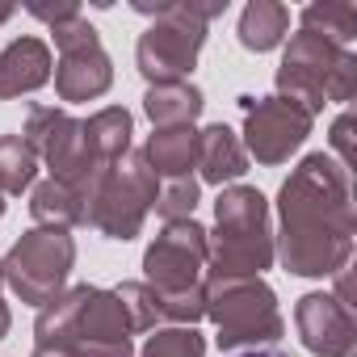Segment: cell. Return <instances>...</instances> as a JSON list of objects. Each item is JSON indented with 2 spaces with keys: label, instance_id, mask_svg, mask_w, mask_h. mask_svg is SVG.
<instances>
[{
  "label": "cell",
  "instance_id": "6da1fadb",
  "mask_svg": "<svg viewBox=\"0 0 357 357\" xmlns=\"http://www.w3.org/2000/svg\"><path fill=\"white\" fill-rule=\"evenodd\" d=\"M282 261L303 278L340 273L353 248L349 172L315 151L282 185Z\"/></svg>",
  "mask_w": 357,
  "mask_h": 357
},
{
  "label": "cell",
  "instance_id": "7a4b0ae2",
  "mask_svg": "<svg viewBox=\"0 0 357 357\" xmlns=\"http://www.w3.org/2000/svg\"><path fill=\"white\" fill-rule=\"evenodd\" d=\"M38 344H59L76 357H135L130 349V319L114 290L76 286L68 294H55L38 324Z\"/></svg>",
  "mask_w": 357,
  "mask_h": 357
},
{
  "label": "cell",
  "instance_id": "3957f363",
  "mask_svg": "<svg viewBox=\"0 0 357 357\" xmlns=\"http://www.w3.org/2000/svg\"><path fill=\"white\" fill-rule=\"evenodd\" d=\"M135 9L155 17V26L135 47L139 72L151 84H176L194 72L198 51L206 43V22L227 9V0H215V5H194V0H160V5H151V0H135Z\"/></svg>",
  "mask_w": 357,
  "mask_h": 357
},
{
  "label": "cell",
  "instance_id": "277c9868",
  "mask_svg": "<svg viewBox=\"0 0 357 357\" xmlns=\"http://www.w3.org/2000/svg\"><path fill=\"white\" fill-rule=\"evenodd\" d=\"M219 236L206 240V261L215 265L211 278H257L273 261L269 240V206L257 190L236 185L223 190L215 202Z\"/></svg>",
  "mask_w": 357,
  "mask_h": 357
},
{
  "label": "cell",
  "instance_id": "5b68a950",
  "mask_svg": "<svg viewBox=\"0 0 357 357\" xmlns=\"http://www.w3.org/2000/svg\"><path fill=\"white\" fill-rule=\"evenodd\" d=\"M278 89L282 97L298 101L311 118L328 105V101H349L357 89V59L332 43H324L319 34L298 30L282 55L278 68Z\"/></svg>",
  "mask_w": 357,
  "mask_h": 357
},
{
  "label": "cell",
  "instance_id": "8992f818",
  "mask_svg": "<svg viewBox=\"0 0 357 357\" xmlns=\"http://www.w3.org/2000/svg\"><path fill=\"white\" fill-rule=\"evenodd\" d=\"M151 206H155V172L147 168L143 151H126L118 164L105 168L97 190L89 194L84 223L105 231L109 240H135Z\"/></svg>",
  "mask_w": 357,
  "mask_h": 357
},
{
  "label": "cell",
  "instance_id": "52a82bcc",
  "mask_svg": "<svg viewBox=\"0 0 357 357\" xmlns=\"http://www.w3.org/2000/svg\"><path fill=\"white\" fill-rule=\"evenodd\" d=\"M206 315L219 324V349H240V344H265L282 336V315L278 298L265 282L257 278H211L206 286Z\"/></svg>",
  "mask_w": 357,
  "mask_h": 357
},
{
  "label": "cell",
  "instance_id": "ba28073f",
  "mask_svg": "<svg viewBox=\"0 0 357 357\" xmlns=\"http://www.w3.org/2000/svg\"><path fill=\"white\" fill-rule=\"evenodd\" d=\"M22 139L34 147V155H43L51 164V181L68 185L80 202H89V194L97 190L105 168L89 155L76 118H68L63 109H51V105H34Z\"/></svg>",
  "mask_w": 357,
  "mask_h": 357
},
{
  "label": "cell",
  "instance_id": "9c48e42d",
  "mask_svg": "<svg viewBox=\"0 0 357 357\" xmlns=\"http://www.w3.org/2000/svg\"><path fill=\"white\" fill-rule=\"evenodd\" d=\"M72 261H76V244H72L68 231H59V227H34V231H26L9 248V257L0 261V265H5V282L17 290L22 303L47 307L59 294V286L68 282Z\"/></svg>",
  "mask_w": 357,
  "mask_h": 357
},
{
  "label": "cell",
  "instance_id": "30bf717a",
  "mask_svg": "<svg viewBox=\"0 0 357 357\" xmlns=\"http://www.w3.org/2000/svg\"><path fill=\"white\" fill-rule=\"evenodd\" d=\"M55 47H59V68H55V89L63 101H93L109 89L114 72L109 59L97 43V30L84 17H72L63 26H51Z\"/></svg>",
  "mask_w": 357,
  "mask_h": 357
},
{
  "label": "cell",
  "instance_id": "8fae6325",
  "mask_svg": "<svg viewBox=\"0 0 357 357\" xmlns=\"http://www.w3.org/2000/svg\"><path fill=\"white\" fill-rule=\"evenodd\" d=\"M147 286L155 294H176V290H194L202 286V269H206V231L194 219H176L164 223V231L151 240L147 257Z\"/></svg>",
  "mask_w": 357,
  "mask_h": 357
},
{
  "label": "cell",
  "instance_id": "7c38bea8",
  "mask_svg": "<svg viewBox=\"0 0 357 357\" xmlns=\"http://www.w3.org/2000/svg\"><path fill=\"white\" fill-rule=\"evenodd\" d=\"M244 135H248V151L261 160V164H282L290 160V151H298V143L311 135V114L290 101V97H265V101H244Z\"/></svg>",
  "mask_w": 357,
  "mask_h": 357
},
{
  "label": "cell",
  "instance_id": "4fadbf2b",
  "mask_svg": "<svg viewBox=\"0 0 357 357\" xmlns=\"http://www.w3.org/2000/svg\"><path fill=\"white\" fill-rule=\"evenodd\" d=\"M294 324H298V336H303V344L311 353H319V357H353L357 324H353L349 303H340L332 294H307L294 307Z\"/></svg>",
  "mask_w": 357,
  "mask_h": 357
},
{
  "label": "cell",
  "instance_id": "5bb4252c",
  "mask_svg": "<svg viewBox=\"0 0 357 357\" xmlns=\"http://www.w3.org/2000/svg\"><path fill=\"white\" fill-rule=\"evenodd\" d=\"M51 80V51L43 38H17L0 51V101L34 93Z\"/></svg>",
  "mask_w": 357,
  "mask_h": 357
},
{
  "label": "cell",
  "instance_id": "9a60e30c",
  "mask_svg": "<svg viewBox=\"0 0 357 357\" xmlns=\"http://www.w3.org/2000/svg\"><path fill=\"white\" fill-rule=\"evenodd\" d=\"M143 160L151 172L168 176V181H176V176H190V168L198 164V130L194 126H164L147 139L143 147Z\"/></svg>",
  "mask_w": 357,
  "mask_h": 357
},
{
  "label": "cell",
  "instance_id": "2e32d148",
  "mask_svg": "<svg viewBox=\"0 0 357 357\" xmlns=\"http://www.w3.org/2000/svg\"><path fill=\"white\" fill-rule=\"evenodd\" d=\"M198 168L211 185H223V181H236L248 168V155L240 147V139L219 122V126H206L198 135Z\"/></svg>",
  "mask_w": 357,
  "mask_h": 357
},
{
  "label": "cell",
  "instance_id": "e0dca14e",
  "mask_svg": "<svg viewBox=\"0 0 357 357\" xmlns=\"http://www.w3.org/2000/svg\"><path fill=\"white\" fill-rule=\"evenodd\" d=\"M80 135H84L89 155L101 168H109V164H118L130 151V114L122 105H109V109L93 114L89 122H80Z\"/></svg>",
  "mask_w": 357,
  "mask_h": 357
},
{
  "label": "cell",
  "instance_id": "ac0fdd59",
  "mask_svg": "<svg viewBox=\"0 0 357 357\" xmlns=\"http://www.w3.org/2000/svg\"><path fill=\"white\" fill-rule=\"evenodd\" d=\"M143 109L147 118L164 130V126H190L198 114H202V93L185 80L176 84H151L147 97H143Z\"/></svg>",
  "mask_w": 357,
  "mask_h": 357
},
{
  "label": "cell",
  "instance_id": "d6986e66",
  "mask_svg": "<svg viewBox=\"0 0 357 357\" xmlns=\"http://www.w3.org/2000/svg\"><path fill=\"white\" fill-rule=\"evenodd\" d=\"M290 30V9L273 0H252L240 17V43L248 51H273Z\"/></svg>",
  "mask_w": 357,
  "mask_h": 357
},
{
  "label": "cell",
  "instance_id": "ffe728a7",
  "mask_svg": "<svg viewBox=\"0 0 357 357\" xmlns=\"http://www.w3.org/2000/svg\"><path fill=\"white\" fill-rule=\"evenodd\" d=\"M303 30L307 34H319L324 43L340 47L353 43L357 34V5H349V0H324V5H307L303 9Z\"/></svg>",
  "mask_w": 357,
  "mask_h": 357
},
{
  "label": "cell",
  "instance_id": "44dd1931",
  "mask_svg": "<svg viewBox=\"0 0 357 357\" xmlns=\"http://www.w3.org/2000/svg\"><path fill=\"white\" fill-rule=\"evenodd\" d=\"M30 211H34V219L43 227H59V231L84 223V202L68 185H59V181H43L34 190V198H30Z\"/></svg>",
  "mask_w": 357,
  "mask_h": 357
},
{
  "label": "cell",
  "instance_id": "7402d4cb",
  "mask_svg": "<svg viewBox=\"0 0 357 357\" xmlns=\"http://www.w3.org/2000/svg\"><path fill=\"white\" fill-rule=\"evenodd\" d=\"M38 172V155L22 135H0V194H22L30 190Z\"/></svg>",
  "mask_w": 357,
  "mask_h": 357
},
{
  "label": "cell",
  "instance_id": "603a6c76",
  "mask_svg": "<svg viewBox=\"0 0 357 357\" xmlns=\"http://www.w3.org/2000/svg\"><path fill=\"white\" fill-rule=\"evenodd\" d=\"M202 353H206L202 332H194V328H164V332H155L143 344L139 357H202Z\"/></svg>",
  "mask_w": 357,
  "mask_h": 357
},
{
  "label": "cell",
  "instance_id": "cb8c5ba5",
  "mask_svg": "<svg viewBox=\"0 0 357 357\" xmlns=\"http://www.w3.org/2000/svg\"><path fill=\"white\" fill-rule=\"evenodd\" d=\"M198 206V181L194 176H176L164 190H155V215L164 223H176V219H190Z\"/></svg>",
  "mask_w": 357,
  "mask_h": 357
},
{
  "label": "cell",
  "instance_id": "d4e9b609",
  "mask_svg": "<svg viewBox=\"0 0 357 357\" xmlns=\"http://www.w3.org/2000/svg\"><path fill=\"white\" fill-rule=\"evenodd\" d=\"M114 294H118V303H122V311H126V319H130V332H147V328L160 319L155 294H151L147 282H122Z\"/></svg>",
  "mask_w": 357,
  "mask_h": 357
},
{
  "label": "cell",
  "instance_id": "484cf974",
  "mask_svg": "<svg viewBox=\"0 0 357 357\" xmlns=\"http://www.w3.org/2000/svg\"><path fill=\"white\" fill-rule=\"evenodd\" d=\"M353 114H340L336 118V126H332V147L340 151V168L349 172V164H353Z\"/></svg>",
  "mask_w": 357,
  "mask_h": 357
},
{
  "label": "cell",
  "instance_id": "4316f807",
  "mask_svg": "<svg viewBox=\"0 0 357 357\" xmlns=\"http://www.w3.org/2000/svg\"><path fill=\"white\" fill-rule=\"evenodd\" d=\"M30 13L43 17V22H51V26H63L72 17H80V5H30Z\"/></svg>",
  "mask_w": 357,
  "mask_h": 357
},
{
  "label": "cell",
  "instance_id": "83f0119b",
  "mask_svg": "<svg viewBox=\"0 0 357 357\" xmlns=\"http://www.w3.org/2000/svg\"><path fill=\"white\" fill-rule=\"evenodd\" d=\"M34 357H76V353H68V349H59V344H38Z\"/></svg>",
  "mask_w": 357,
  "mask_h": 357
},
{
  "label": "cell",
  "instance_id": "f1b7e54d",
  "mask_svg": "<svg viewBox=\"0 0 357 357\" xmlns=\"http://www.w3.org/2000/svg\"><path fill=\"white\" fill-rule=\"evenodd\" d=\"M231 357H290L282 349H248V353H231Z\"/></svg>",
  "mask_w": 357,
  "mask_h": 357
},
{
  "label": "cell",
  "instance_id": "f546056e",
  "mask_svg": "<svg viewBox=\"0 0 357 357\" xmlns=\"http://www.w3.org/2000/svg\"><path fill=\"white\" fill-rule=\"evenodd\" d=\"M5 332H9V307L0 303V336H5Z\"/></svg>",
  "mask_w": 357,
  "mask_h": 357
},
{
  "label": "cell",
  "instance_id": "4dcf8cb0",
  "mask_svg": "<svg viewBox=\"0 0 357 357\" xmlns=\"http://www.w3.org/2000/svg\"><path fill=\"white\" fill-rule=\"evenodd\" d=\"M13 13H17V9H13V5H0V26H5V22H9V17H13Z\"/></svg>",
  "mask_w": 357,
  "mask_h": 357
},
{
  "label": "cell",
  "instance_id": "1f68e13d",
  "mask_svg": "<svg viewBox=\"0 0 357 357\" xmlns=\"http://www.w3.org/2000/svg\"><path fill=\"white\" fill-rule=\"evenodd\" d=\"M0 282H5V265H0Z\"/></svg>",
  "mask_w": 357,
  "mask_h": 357
},
{
  "label": "cell",
  "instance_id": "d6a6232c",
  "mask_svg": "<svg viewBox=\"0 0 357 357\" xmlns=\"http://www.w3.org/2000/svg\"><path fill=\"white\" fill-rule=\"evenodd\" d=\"M0 215H5V198H0Z\"/></svg>",
  "mask_w": 357,
  "mask_h": 357
}]
</instances>
